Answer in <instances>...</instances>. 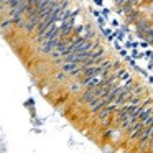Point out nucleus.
<instances>
[{"label":"nucleus","mask_w":153,"mask_h":153,"mask_svg":"<svg viewBox=\"0 0 153 153\" xmlns=\"http://www.w3.org/2000/svg\"><path fill=\"white\" fill-rule=\"evenodd\" d=\"M152 27H153V15H143V17L133 25L137 33H146Z\"/></svg>","instance_id":"nucleus-1"},{"label":"nucleus","mask_w":153,"mask_h":153,"mask_svg":"<svg viewBox=\"0 0 153 153\" xmlns=\"http://www.w3.org/2000/svg\"><path fill=\"white\" fill-rule=\"evenodd\" d=\"M107 104H109V102H107V99H105V97H100V99H97L94 104H91V105L87 107V110H89V114H91V115H97V114H99L100 110H102L104 107L107 105Z\"/></svg>","instance_id":"nucleus-2"},{"label":"nucleus","mask_w":153,"mask_h":153,"mask_svg":"<svg viewBox=\"0 0 153 153\" xmlns=\"http://www.w3.org/2000/svg\"><path fill=\"white\" fill-rule=\"evenodd\" d=\"M12 27H13V23H12V18L8 17V15H4V17H2V33L7 35V31H10Z\"/></svg>","instance_id":"nucleus-3"},{"label":"nucleus","mask_w":153,"mask_h":153,"mask_svg":"<svg viewBox=\"0 0 153 153\" xmlns=\"http://www.w3.org/2000/svg\"><path fill=\"white\" fill-rule=\"evenodd\" d=\"M54 81L56 82H68V81H71V77H69V74H66L64 71H56L54 73Z\"/></svg>","instance_id":"nucleus-4"},{"label":"nucleus","mask_w":153,"mask_h":153,"mask_svg":"<svg viewBox=\"0 0 153 153\" xmlns=\"http://www.w3.org/2000/svg\"><path fill=\"white\" fill-rule=\"evenodd\" d=\"M120 27H122V23H120L117 18H112V20H110V28H117V30H119Z\"/></svg>","instance_id":"nucleus-5"},{"label":"nucleus","mask_w":153,"mask_h":153,"mask_svg":"<svg viewBox=\"0 0 153 153\" xmlns=\"http://www.w3.org/2000/svg\"><path fill=\"white\" fill-rule=\"evenodd\" d=\"M100 33H102L104 36H107V38H109L110 35L114 33V28H102V30H100Z\"/></svg>","instance_id":"nucleus-6"},{"label":"nucleus","mask_w":153,"mask_h":153,"mask_svg":"<svg viewBox=\"0 0 153 153\" xmlns=\"http://www.w3.org/2000/svg\"><path fill=\"white\" fill-rule=\"evenodd\" d=\"M114 150H115V145H114V143H109V145H104V152H105V153H112Z\"/></svg>","instance_id":"nucleus-7"},{"label":"nucleus","mask_w":153,"mask_h":153,"mask_svg":"<svg viewBox=\"0 0 153 153\" xmlns=\"http://www.w3.org/2000/svg\"><path fill=\"white\" fill-rule=\"evenodd\" d=\"M100 13H102L104 18H109L110 17V10H109V8H102V10H100Z\"/></svg>","instance_id":"nucleus-8"},{"label":"nucleus","mask_w":153,"mask_h":153,"mask_svg":"<svg viewBox=\"0 0 153 153\" xmlns=\"http://www.w3.org/2000/svg\"><path fill=\"white\" fill-rule=\"evenodd\" d=\"M146 5V12H148L150 15H153V2H150V4H145Z\"/></svg>","instance_id":"nucleus-9"},{"label":"nucleus","mask_w":153,"mask_h":153,"mask_svg":"<svg viewBox=\"0 0 153 153\" xmlns=\"http://www.w3.org/2000/svg\"><path fill=\"white\" fill-rule=\"evenodd\" d=\"M94 5H97V7L100 8V10L104 8V2H102V0H94Z\"/></svg>","instance_id":"nucleus-10"},{"label":"nucleus","mask_w":153,"mask_h":153,"mask_svg":"<svg viewBox=\"0 0 153 153\" xmlns=\"http://www.w3.org/2000/svg\"><path fill=\"white\" fill-rule=\"evenodd\" d=\"M148 46H150V43H146V41H142V43H140V48H143V50H146Z\"/></svg>","instance_id":"nucleus-11"},{"label":"nucleus","mask_w":153,"mask_h":153,"mask_svg":"<svg viewBox=\"0 0 153 153\" xmlns=\"http://www.w3.org/2000/svg\"><path fill=\"white\" fill-rule=\"evenodd\" d=\"M150 59H153V53H152V58H150Z\"/></svg>","instance_id":"nucleus-12"},{"label":"nucleus","mask_w":153,"mask_h":153,"mask_svg":"<svg viewBox=\"0 0 153 153\" xmlns=\"http://www.w3.org/2000/svg\"><path fill=\"white\" fill-rule=\"evenodd\" d=\"M53 2H59V0H53Z\"/></svg>","instance_id":"nucleus-13"},{"label":"nucleus","mask_w":153,"mask_h":153,"mask_svg":"<svg viewBox=\"0 0 153 153\" xmlns=\"http://www.w3.org/2000/svg\"><path fill=\"white\" fill-rule=\"evenodd\" d=\"M148 2H153V0H148Z\"/></svg>","instance_id":"nucleus-14"},{"label":"nucleus","mask_w":153,"mask_h":153,"mask_svg":"<svg viewBox=\"0 0 153 153\" xmlns=\"http://www.w3.org/2000/svg\"><path fill=\"white\" fill-rule=\"evenodd\" d=\"M152 46H153V43H152Z\"/></svg>","instance_id":"nucleus-15"}]
</instances>
